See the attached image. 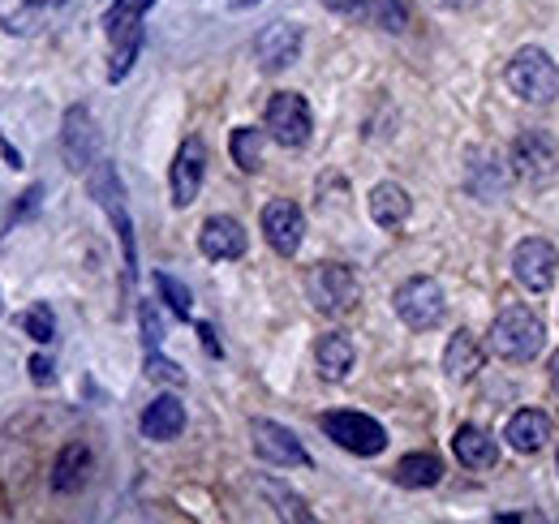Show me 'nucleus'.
Instances as JSON below:
<instances>
[{
	"label": "nucleus",
	"mask_w": 559,
	"mask_h": 524,
	"mask_svg": "<svg viewBox=\"0 0 559 524\" xmlns=\"http://www.w3.org/2000/svg\"><path fill=\"white\" fill-rule=\"evenodd\" d=\"M155 0H112V9L104 13V31L112 44V66H108V82H121L142 52V17Z\"/></svg>",
	"instance_id": "1"
},
{
	"label": "nucleus",
	"mask_w": 559,
	"mask_h": 524,
	"mask_svg": "<svg viewBox=\"0 0 559 524\" xmlns=\"http://www.w3.org/2000/svg\"><path fill=\"white\" fill-rule=\"evenodd\" d=\"M547 344V327L530 306H503V314L490 323V348L503 361H534Z\"/></svg>",
	"instance_id": "2"
},
{
	"label": "nucleus",
	"mask_w": 559,
	"mask_h": 524,
	"mask_svg": "<svg viewBox=\"0 0 559 524\" xmlns=\"http://www.w3.org/2000/svg\"><path fill=\"white\" fill-rule=\"evenodd\" d=\"M91 198L104 206V215L112 219V228H117V237H121V254H126V279L134 284V275H139V250H134V219H130V211H126V190H121V177H117V168L108 164V159H99L95 168H91Z\"/></svg>",
	"instance_id": "3"
},
{
	"label": "nucleus",
	"mask_w": 559,
	"mask_h": 524,
	"mask_svg": "<svg viewBox=\"0 0 559 524\" xmlns=\"http://www.w3.org/2000/svg\"><path fill=\"white\" fill-rule=\"evenodd\" d=\"M508 86L525 104H556L559 95V66L543 48H521L508 61Z\"/></svg>",
	"instance_id": "4"
},
{
	"label": "nucleus",
	"mask_w": 559,
	"mask_h": 524,
	"mask_svg": "<svg viewBox=\"0 0 559 524\" xmlns=\"http://www.w3.org/2000/svg\"><path fill=\"white\" fill-rule=\"evenodd\" d=\"M306 297H310L314 310L341 319V314H349L353 306H357L361 288H357V275H353L345 262H319L306 275Z\"/></svg>",
	"instance_id": "5"
},
{
	"label": "nucleus",
	"mask_w": 559,
	"mask_h": 524,
	"mask_svg": "<svg viewBox=\"0 0 559 524\" xmlns=\"http://www.w3.org/2000/svg\"><path fill=\"white\" fill-rule=\"evenodd\" d=\"M392 306H396L401 323H405V327H414V331L439 327V323H443V314H448L443 288H439L430 275H414V279H405V284L396 288Z\"/></svg>",
	"instance_id": "6"
},
{
	"label": "nucleus",
	"mask_w": 559,
	"mask_h": 524,
	"mask_svg": "<svg viewBox=\"0 0 559 524\" xmlns=\"http://www.w3.org/2000/svg\"><path fill=\"white\" fill-rule=\"evenodd\" d=\"M323 434L353 456H379L388 448V430L366 413H323Z\"/></svg>",
	"instance_id": "7"
},
{
	"label": "nucleus",
	"mask_w": 559,
	"mask_h": 524,
	"mask_svg": "<svg viewBox=\"0 0 559 524\" xmlns=\"http://www.w3.org/2000/svg\"><path fill=\"white\" fill-rule=\"evenodd\" d=\"M508 164H512V172H516L525 186H547L559 172V151H556V142H551V133L525 130L512 142Z\"/></svg>",
	"instance_id": "8"
},
{
	"label": "nucleus",
	"mask_w": 559,
	"mask_h": 524,
	"mask_svg": "<svg viewBox=\"0 0 559 524\" xmlns=\"http://www.w3.org/2000/svg\"><path fill=\"white\" fill-rule=\"evenodd\" d=\"M61 155H66V168L70 172H91L99 164V133H95V117L91 108L73 104L66 112V126H61Z\"/></svg>",
	"instance_id": "9"
},
{
	"label": "nucleus",
	"mask_w": 559,
	"mask_h": 524,
	"mask_svg": "<svg viewBox=\"0 0 559 524\" xmlns=\"http://www.w3.org/2000/svg\"><path fill=\"white\" fill-rule=\"evenodd\" d=\"M314 130V117H310V104L293 91H280L267 104V133L276 138L280 146H306Z\"/></svg>",
	"instance_id": "10"
},
{
	"label": "nucleus",
	"mask_w": 559,
	"mask_h": 524,
	"mask_svg": "<svg viewBox=\"0 0 559 524\" xmlns=\"http://www.w3.org/2000/svg\"><path fill=\"white\" fill-rule=\"evenodd\" d=\"M263 237H267V246L276 250L280 259H293V254L301 250V237H306V215H301V206L288 202V198L267 202V206H263Z\"/></svg>",
	"instance_id": "11"
},
{
	"label": "nucleus",
	"mask_w": 559,
	"mask_h": 524,
	"mask_svg": "<svg viewBox=\"0 0 559 524\" xmlns=\"http://www.w3.org/2000/svg\"><path fill=\"white\" fill-rule=\"evenodd\" d=\"M250 439H254V452L267 460V464H280V468H306L310 464V452L297 443V434L288 430V426H280V421H267V417H259L254 426H250Z\"/></svg>",
	"instance_id": "12"
},
{
	"label": "nucleus",
	"mask_w": 559,
	"mask_h": 524,
	"mask_svg": "<svg viewBox=\"0 0 559 524\" xmlns=\"http://www.w3.org/2000/svg\"><path fill=\"white\" fill-rule=\"evenodd\" d=\"M512 271H516V279H521L530 293H547V288L556 284V271H559L556 246H551V241H543V237L521 241V246H516V254H512Z\"/></svg>",
	"instance_id": "13"
},
{
	"label": "nucleus",
	"mask_w": 559,
	"mask_h": 524,
	"mask_svg": "<svg viewBox=\"0 0 559 524\" xmlns=\"http://www.w3.org/2000/svg\"><path fill=\"white\" fill-rule=\"evenodd\" d=\"M207 177V146L199 138H186L173 159V206H190Z\"/></svg>",
	"instance_id": "14"
},
{
	"label": "nucleus",
	"mask_w": 559,
	"mask_h": 524,
	"mask_svg": "<svg viewBox=\"0 0 559 524\" xmlns=\"http://www.w3.org/2000/svg\"><path fill=\"white\" fill-rule=\"evenodd\" d=\"M254 57H259V66L267 69V73L288 69L301 57V26H293V22H272V26H263V35L254 39Z\"/></svg>",
	"instance_id": "15"
},
{
	"label": "nucleus",
	"mask_w": 559,
	"mask_h": 524,
	"mask_svg": "<svg viewBox=\"0 0 559 524\" xmlns=\"http://www.w3.org/2000/svg\"><path fill=\"white\" fill-rule=\"evenodd\" d=\"M246 246H250V237H246V228H241L233 215H211L207 224H203V233H199V250H203L211 262L241 259Z\"/></svg>",
	"instance_id": "16"
},
{
	"label": "nucleus",
	"mask_w": 559,
	"mask_h": 524,
	"mask_svg": "<svg viewBox=\"0 0 559 524\" xmlns=\"http://www.w3.org/2000/svg\"><path fill=\"white\" fill-rule=\"evenodd\" d=\"M181 430H186V404H181L177 395H159V400L146 404V413H142V434H146L151 443H168V439H177Z\"/></svg>",
	"instance_id": "17"
},
{
	"label": "nucleus",
	"mask_w": 559,
	"mask_h": 524,
	"mask_svg": "<svg viewBox=\"0 0 559 524\" xmlns=\"http://www.w3.org/2000/svg\"><path fill=\"white\" fill-rule=\"evenodd\" d=\"M503 439H508L512 452H525V456H530V452H543L547 439H551V417L538 413V408H521V413H512Z\"/></svg>",
	"instance_id": "18"
},
{
	"label": "nucleus",
	"mask_w": 559,
	"mask_h": 524,
	"mask_svg": "<svg viewBox=\"0 0 559 524\" xmlns=\"http://www.w3.org/2000/svg\"><path fill=\"white\" fill-rule=\"evenodd\" d=\"M443 370H448V379H452V383H469V379L483 370V344H478V335L456 331V335L448 340Z\"/></svg>",
	"instance_id": "19"
},
{
	"label": "nucleus",
	"mask_w": 559,
	"mask_h": 524,
	"mask_svg": "<svg viewBox=\"0 0 559 524\" xmlns=\"http://www.w3.org/2000/svg\"><path fill=\"white\" fill-rule=\"evenodd\" d=\"M91 477V448L86 443H70L61 448V456L52 464V490L57 495H78Z\"/></svg>",
	"instance_id": "20"
},
{
	"label": "nucleus",
	"mask_w": 559,
	"mask_h": 524,
	"mask_svg": "<svg viewBox=\"0 0 559 524\" xmlns=\"http://www.w3.org/2000/svg\"><path fill=\"white\" fill-rule=\"evenodd\" d=\"M353 340L349 335H341V331H328V335H319V344H314V361H319V374L323 379H332V383H341L345 374L353 370Z\"/></svg>",
	"instance_id": "21"
},
{
	"label": "nucleus",
	"mask_w": 559,
	"mask_h": 524,
	"mask_svg": "<svg viewBox=\"0 0 559 524\" xmlns=\"http://www.w3.org/2000/svg\"><path fill=\"white\" fill-rule=\"evenodd\" d=\"M409 211H414V202H409V194L396 181H383V186L370 190V219L379 228H401L409 219Z\"/></svg>",
	"instance_id": "22"
},
{
	"label": "nucleus",
	"mask_w": 559,
	"mask_h": 524,
	"mask_svg": "<svg viewBox=\"0 0 559 524\" xmlns=\"http://www.w3.org/2000/svg\"><path fill=\"white\" fill-rule=\"evenodd\" d=\"M452 452L465 468H490L499 460V443L490 439L483 426H461L452 439Z\"/></svg>",
	"instance_id": "23"
},
{
	"label": "nucleus",
	"mask_w": 559,
	"mask_h": 524,
	"mask_svg": "<svg viewBox=\"0 0 559 524\" xmlns=\"http://www.w3.org/2000/svg\"><path fill=\"white\" fill-rule=\"evenodd\" d=\"M392 477H396L401 486H409V490H426V486H439L443 464H439L435 452H409V456H401Z\"/></svg>",
	"instance_id": "24"
},
{
	"label": "nucleus",
	"mask_w": 559,
	"mask_h": 524,
	"mask_svg": "<svg viewBox=\"0 0 559 524\" xmlns=\"http://www.w3.org/2000/svg\"><path fill=\"white\" fill-rule=\"evenodd\" d=\"M52 0H0V26L9 35H31Z\"/></svg>",
	"instance_id": "25"
},
{
	"label": "nucleus",
	"mask_w": 559,
	"mask_h": 524,
	"mask_svg": "<svg viewBox=\"0 0 559 524\" xmlns=\"http://www.w3.org/2000/svg\"><path fill=\"white\" fill-rule=\"evenodd\" d=\"M228 151H233V159H237L241 172H259V168H263V133L259 130H250V126L233 130Z\"/></svg>",
	"instance_id": "26"
},
{
	"label": "nucleus",
	"mask_w": 559,
	"mask_h": 524,
	"mask_svg": "<svg viewBox=\"0 0 559 524\" xmlns=\"http://www.w3.org/2000/svg\"><path fill=\"white\" fill-rule=\"evenodd\" d=\"M155 288H159V297L168 301V310H173L177 319H190V288H186L177 275H168V271H155Z\"/></svg>",
	"instance_id": "27"
},
{
	"label": "nucleus",
	"mask_w": 559,
	"mask_h": 524,
	"mask_svg": "<svg viewBox=\"0 0 559 524\" xmlns=\"http://www.w3.org/2000/svg\"><path fill=\"white\" fill-rule=\"evenodd\" d=\"M17 327L26 331L35 344H48V340L57 335V319H52V310H48V306H31L26 314H17Z\"/></svg>",
	"instance_id": "28"
},
{
	"label": "nucleus",
	"mask_w": 559,
	"mask_h": 524,
	"mask_svg": "<svg viewBox=\"0 0 559 524\" xmlns=\"http://www.w3.org/2000/svg\"><path fill=\"white\" fill-rule=\"evenodd\" d=\"M263 495H267V499H276V512L284 516V521H306V524L314 521V516L306 512V503H301L293 490H284L280 481H263Z\"/></svg>",
	"instance_id": "29"
},
{
	"label": "nucleus",
	"mask_w": 559,
	"mask_h": 524,
	"mask_svg": "<svg viewBox=\"0 0 559 524\" xmlns=\"http://www.w3.org/2000/svg\"><path fill=\"white\" fill-rule=\"evenodd\" d=\"M146 379H155V383H173V388H181V383H186V370H181L177 361H168V357H159V353H146Z\"/></svg>",
	"instance_id": "30"
},
{
	"label": "nucleus",
	"mask_w": 559,
	"mask_h": 524,
	"mask_svg": "<svg viewBox=\"0 0 559 524\" xmlns=\"http://www.w3.org/2000/svg\"><path fill=\"white\" fill-rule=\"evenodd\" d=\"M139 323H142V340H146V353H159V340H164V323H159V310H155V301H142Z\"/></svg>",
	"instance_id": "31"
},
{
	"label": "nucleus",
	"mask_w": 559,
	"mask_h": 524,
	"mask_svg": "<svg viewBox=\"0 0 559 524\" xmlns=\"http://www.w3.org/2000/svg\"><path fill=\"white\" fill-rule=\"evenodd\" d=\"M39 198H44V190H39V186H31V190L22 194V202H17V211L9 215V224H17V219H26V215H31L35 206H39Z\"/></svg>",
	"instance_id": "32"
},
{
	"label": "nucleus",
	"mask_w": 559,
	"mask_h": 524,
	"mask_svg": "<svg viewBox=\"0 0 559 524\" xmlns=\"http://www.w3.org/2000/svg\"><path fill=\"white\" fill-rule=\"evenodd\" d=\"M31 379L35 383H52V361L48 357H31Z\"/></svg>",
	"instance_id": "33"
},
{
	"label": "nucleus",
	"mask_w": 559,
	"mask_h": 524,
	"mask_svg": "<svg viewBox=\"0 0 559 524\" xmlns=\"http://www.w3.org/2000/svg\"><path fill=\"white\" fill-rule=\"evenodd\" d=\"M323 4H328V9H336V13H353L361 0H323Z\"/></svg>",
	"instance_id": "34"
},
{
	"label": "nucleus",
	"mask_w": 559,
	"mask_h": 524,
	"mask_svg": "<svg viewBox=\"0 0 559 524\" xmlns=\"http://www.w3.org/2000/svg\"><path fill=\"white\" fill-rule=\"evenodd\" d=\"M448 9H474V4H483V0H443Z\"/></svg>",
	"instance_id": "35"
},
{
	"label": "nucleus",
	"mask_w": 559,
	"mask_h": 524,
	"mask_svg": "<svg viewBox=\"0 0 559 524\" xmlns=\"http://www.w3.org/2000/svg\"><path fill=\"white\" fill-rule=\"evenodd\" d=\"M551 383H556V395H559V353H556V361H551Z\"/></svg>",
	"instance_id": "36"
},
{
	"label": "nucleus",
	"mask_w": 559,
	"mask_h": 524,
	"mask_svg": "<svg viewBox=\"0 0 559 524\" xmlns=\"http://www.w3.org/2000/svg\"><path fill=\"white\" fill-rule=\"evenodd\" d=\"M52 4H66V0H52Z\"/></svg>",
	"instance_id": "37"
}]
</instances>
